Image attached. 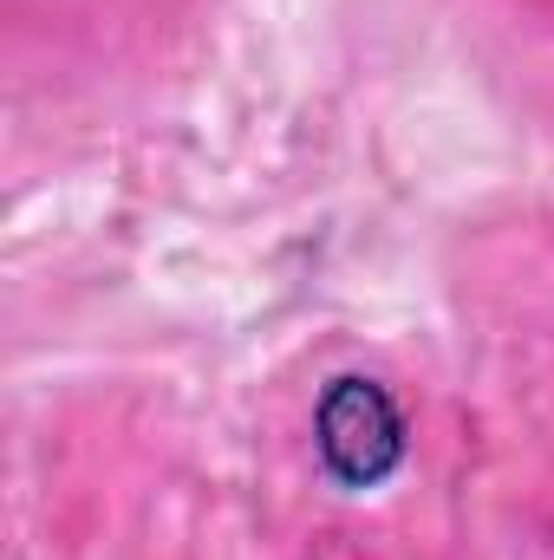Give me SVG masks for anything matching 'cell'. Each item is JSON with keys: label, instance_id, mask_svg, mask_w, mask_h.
I'll use <instances>...</instances> for the list:
<instances>
[{"label": "cell", "instance_id": "cell-1", "mask_svg": "<svg viewBox=\"0 0 554 560\" xmlns=\"http://www.w3.org/2000/svg\"><path fill=\"white\" fill-rule=\"evenodd\" d=\"M313 436H320V463L346 489L385 482L405 456V418L385 398V385H372V378H333L313 411Z\"/></svg>", "mask_w": 554, "mask_h": 560}]
</instances>
